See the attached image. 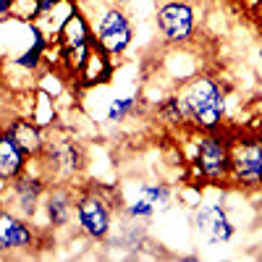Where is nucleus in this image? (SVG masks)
Segmentation results:
<instances>
[{
    "mask_svg": "<svg viewBox=\"0 0 262 262\" xmlns=\"http://www.w3.org/2000/svg\"><path fill=\"white\" fill-rule=\"evenodd\" d=\"M111 3H113V6H121V8H126V6L131 3V0H111Z\"/></svg>",
    "mask_w": 262,
    "mask_h": 262,
    "instance_id": "22",
    "label": "nucleus"
},
{
    "mask_svg": "<svg viewBox=\"0 0 262 262\" xmlns=\"http://www.w3.org/2000/svg\"><path fill=\"white\" fill-rule=\"evenodd\" d=\"M191 173L196 181L210 184V186L231 184V147H228V134H223V128L196 131Z\"/></svg>",
    "mask_w": 262,
    "mask_h": 262,
    "instance_id": "2",
    "label": "nucleus"
},
{
    "mask_svg": "<svg viewBox=\"0 0 262 262\" xmlns=\"http://www.w3.org/2000/svg\"><path fill=\"white\" fill-rule=\"evenodd\" d=\"M231 147V184L238 189H262V134L236 131L228 134Z\"/></svg>",
    "mask_w": 262,
    "mask_h": 262,
    "instance_id": "3",
    "label": "nucleus"
},
{
    "mask_svg": "<svg viewBox=\"0 0 262 262\" xmlns=\"http://www.w3.org/2000/svg\"><path fill=\"white\" fill-rule=\"evenodd\" d=\"M13 3L16 0H0V21H6L8 16H13Z\"/></svg>",
    "mask_w": 262,
    "mask_h": 262,
    "instance_id": "20",
    "label": "nucleus"
},
{
    "mask_svg": "<svg viewBox=\"0 0 262 262\" xmlns=\"http://www.w3.org/2000/svg\"><path fill=\"white\" fill-rule=\"evenodd\" d=\"M158 113H160V118L168 123V126H186V121H184V113H181V105H179V100H176V95H170V97H165L160 105H158Z\"/></svg>",
    "mask_w": 262,
    "mask_h": 262,
    "instance_id": "19",
    "label": "nucleus"
},
{
    "mask_svg": "<svg viewBox=\"0 0 262 262\" xmlns=\"http://www.w3.org/2000/svg\"><path fill=\"white\" fill-rule=\"evenodd\" d=\"M76 226L84 238L105 242L113 231V200L100 189H86L76 194Z\"/></svg>",
    "mask_w": 262,
    "mask_h": 262,
    "instance_id": "4",
    "label": "nucleus"
},
{
    "mask_svg": "<svg viewBox=\"0 0 262 262\" xmlns=\"http://www.w3.org/2000/svg\"><path fill=\"white\" fill-rule=\"evenodd\" d=\"M257 63H259V69H262V45L257 48Z\"/></svg>",
    "mask_w": 262,
    "mask_h": 262,
    "instance_id": "23",
    "label": "nucleus"
},
{
    "mask_svg": "<svg viewBox=\"0 0 262 262\" xmlns=\"http://www.w3.org/2000/svg\"><path fill=\"white\" fill-rule=\"evenodd\" d=\"M39 168L48 173L50 184H71L84 170V149L74 139H55L48 142L42 158L37 160Z\"/></svg>",
    "mask_w": 262,
    "mask_h": 262,
    "instance_id": "7",
    "label": "nucleus"
},
{
    "mask_svg": "<svg viewBox=\"0 0 262 262\" xmlns=\"http://www.w3.org/2000/svg\"><path fill=\"white\" fill-rule=\"evenodd\" d=\"M92 42H95V32L90 24V16L76 6L71 11V16L66 18V24L60 27L58 39L53 45L58 48V53H66V50H76V48H90Z\"/></svg>",
    "mask_w": 262,
    "mask_h": 262,
    "instance_id": "13",
    "label": "nucleus"
},
{
    "mask_svg": "<svg viewBox=\"0 0 262 262\" xmlns=\"http://www.w3.org/2000/svg\"><path fill=\"white\" fill-rule=\"evenodd\" d=\"M39 231L29 217L13 212L11 207H0V254H27L37 247Z\"/></svg>",
    "mask_w": 262,
    "mask_h": 262,
    "instance_id": "10",
    "label": "nucleus"
},
{
    "mask_svg": "<svg viewBox=\"0 0 262 262\" xmlns=\"http://www.w3.org/2000/svg\"><path fill=\"white\" fill-rule=\"evenodd\" d=\"M155 24L168 45H189L196 32V8L189 0H163L155 11Z\"/></svg>",
    "mask_w": 262,
    "mask_h": 262,
    "instance_id": "6",
    "label": "nucleus"
},
{
    "mask_svg": "<svg viewBox=\"0 0 262 262\" xmlns=\"http://www.w3.org/2000/svg\"><path fill=\"white\" fill-rule=\"evenodd\" d=\"M90 24L95 32V42L111 55V58H121L131 39H134V27L131 18L126 16V11L121 6H102L97 11V16H90Z\"/></svg>",
    "mask_w": 262,
    "mask_h": 262,
    "instance_id": "5",
    "label": "nucleus"
},
{
    "mask_svg": "<svg viewBox=\"0 0 262 262\" xmlns=\"http://www.w3.org/2000/svg\"><path fill=\"white\" fill-rule=\"evenodd\" d=\"M134 200L147 202L155 210V215H160V212H168L173 207V189L163 181H139L134 189Z\"/></svg>",
    "mask_w": 262,
    "mask_h": 262,
    "instance_id": "16",
    "label": "nucleus"
},
{
    "mask_svg": "<svg viewBox=\"0 0 262 262\" xmlns=\"http://www.w3.org/2000/svg\"><path fill=\"white\" fill-rule=\"evenodd\" d=\"M42 212L53 231L69 226L76 215V194L71 184H50L45 200H42Z\"/></svg>",
    "mask_w": 262,
    "mask_h": 262,
    "instance_id": "11",
    "label": "nucleus"
},
{
    "mask_svg": "<svg viewBox=\"0 0 262 262\" xmlns=\"http://www.w3.org/2000/svg\"><path fill=\"white\" fill-rule=\"evenodd\" d=\"M259 221H262V202H259Z\"/></svg>",
    "mask_w": 262,
    "mask_h": 262,
    "instance_id": "24",
    "label": "nucleus"
},
{
    "mask_svg": "<svg viewBox=\"0 0 262 262\" xmlns=\"http://www.w3.org/2000/svg\"><path fill=\"white\" fill-rule=\"evenodd\" d=\"M181 105V113L194 131H221L226 121V92L210 74H196L179 84L173 92Z\"/></svg>",
    "mask_w": 262,
    "mask_h": 262,
    "instance_id": "1",
    "label": "nucleus"
},
{
    "mask_svg": "<svg viewBox=\"0 0 262 262\" xmlns=\"http://www.w3.org/2000/svg\"><path fill=\"white\" fill-rule=\"evenodd\" d=\"M113 69H116V58L107 55L97 42L90 48V55L81 63V69L76 71V76L71 79L76 90H95L113 79Z\"/></svg>",
    "mask_w": 262,
    "mask_h": 262,
    "instance_id": "12",
    "label": "nucleus"
},
{
    "mask_svg": "<svg viewBox=\"0 0 262 262\" xmlns=\"http://www.w3.org/2000/svg\"><path fill=\"white\" fill-rule=\"evenodd\" d=\"M6 131L16 139V144L24 149L32 160L42 158V152L48 147V134H45V128L37 126L32 118H11L6 123Z\"/></svg>",
    "mask_w": 262,
    "mask_h": 262,
    "instance_id": "15",
    "label": "nucleus"
},
{
    "mask_svg": "<svg viewBox=\"0 0 262 262\" xmlns=\"http://www.w3.org/2000/svg\"><path fill=\"white\" fill-rule=\"evenodd\" d=\"M32 158L16 144L6 128H0V186H8L29 168Z\"/></svg>",
    "mask_w": 262,
    "mask_h": 262,
    "instance_id": "14",
    "label": "nucleus"
},
{
    "mask_svg": "<svg viewBox=\"0 0 262 262\" xmlns=\"http://www.w3.org/2000/svg\"><path fill=\"white\" fill-rule=\"evenodd\" d=\"M139 107V95L131 92V95H118V97H111L105 107V121L107 123H123L126 118H131Z\"/></svg>",
    "mask_w": 262,
    "mask_h": 262,
    "instance_id": "18",
    "label": "nucleus"
},
{
    "mask_svg": "<svg viewBox=\"0 0 262 262\" xmlns=\"http://www.w3.org/2000/svg\"><path fill=\"white\" fill-rule=\"evenodd\" d=\"M194 228L200 238L210 247L228 244L236 236V223L223 202H202L194 210Z\"/></svg>",
    "mask_w": 262,
    "mask_h": 262,
    "instance_id": "9",
    "label": "nucleus"
},
{
    "mask_svg": "<svg viewBox=\"0 0 262 262\" xmlns=\"http://www.w3.org/2000/svg\"><path fill=\"white\" fill-rule=\"evenodd\" d=\"M48 189H50V179H48V173L42 170L39 163H37L34 170L27 168L16 181L8 184V205L6 207H11L13 212L29 217V221H34V215L42 207V200H45Z\"/></svg>",
    "mask_w": 262,
    "mask_h": 262,
    "instance_id": "8",
    "label": "nucleus"
},
{
    "mask_svg": "<svg viewBox=\"0 0 262 262\" xmlns=\"http://www.w3.org/2000/svg\"><path fill=\"white\" fill-rule=\"evenodd\" d=\"M29 118L42 126V128H53L58 121V105H55V95L48 90H37L32 102H29Z\"/></svg>",
    "mask_w": 262,
    "mask_h": 262,
    "instance_id": "17",
    "label": "nucleus"
},
{
    "mask_svg": "<svg viewBox=\"0 0 262 262\" xmlns=\"http://www.w3.org/2000/svg\"><path fill=\"white\" fill-rule=\"evenodd\" d=\"M254 18H257V29H259V34H262V0H259L257 8H254Z\"/></svg>",
    "mask_w": 262,
    "mask_h": 262,
    "instance_id": "21",
    "label": "nucleus"
}]
</instances>
